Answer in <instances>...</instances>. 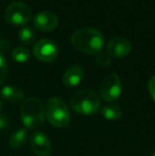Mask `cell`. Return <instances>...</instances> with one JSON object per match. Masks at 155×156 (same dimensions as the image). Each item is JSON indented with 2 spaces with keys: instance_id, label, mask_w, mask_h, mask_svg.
<instances>
[{
  "instance_id": "ba28073f",
  "label": "cell",
  "mask_w": 155,
  "mask_h": 156,
  "mask_svg": "<svg viewBox=\"0 0 155 156\" xmlns=\"http://www.w3.org/2000/svg\"><path fill=\"white\" fill-rule=\"evenodd\" d=\"M131 51H132V44L128 38L122 36H116L112 38L106 46V52L111 58H124Z\"/></svg>"
},
{
  "instance_id": "9c48e42d",
  "label": "cell",
  "mask_w": 155,
  "mask_h": 156,
  "mask_svg": "<svg viewBox=\"0 0 155 156\" xmlns=\"http://www.w3.org/2000/svg\"><path fill=\"white\" fill-rule=\"evenodd\" d=\"M30 148L37 156H49L51 153V144L48 137L41 132H34L29 138Z\"/></svg>"
},
{
  "instance_id": "7a4b0ae2",
  "label": "cell",
  "mask_w": 155,
  "mask_h": 156,
  "mask_svg": "<svg viewBox=\"0 0 155 156\" xmlns=\"http://www.w3.org/2000/svg\"><path fill=\"white\" fill-rule=\"evenodd\" d=\"M20 117L23 125L29 129H37L45 121V107L37 98L30 97L20 106Z\"/></svg>"
},
{
  "instance_id": "4fadbf2b",
  "label": "cell",
  "mask_w": 155,
  "mask_h": 156,
  "mask_svg": "<svg viewBox=\"0 0 155 156\" xmlns=\"http://www.w3.org/2000/svg\"><path fill=\"white\" fill-rule=\"evenodd\" d=\"M28 139V131L26 129H18L13 132L9 138V144L13 149H20L25 146Z\"/></svg>"
},
{
  "instance_id": "3957f363",
  "label": "cell",
  "mask_w": 155,
  "mask_h": 156,
  "mask_svg": "<svg viewBox=\"0 0 155 156\" xmlns=\"http://www.w3.org/2000/svg\"><path fill=\"white\" fill-rule=\"evenodd\" d=\"M70 106L76 113L84 116L95 115L101 107L100 97L93 90L82 89L70 98Z\"/></svg>"
},
{
  "instance_id": "6da1fadb",
  "label": "cell",
  "mask_w": 155,
  "mask_h": 156,
  "mask_svg": "<svg viewBox=\"0 0 155 156\" xmlns=\"http://www.w3.org/2000/svg\"><path fill=\"white\" fill-rule=\"evenodd\" d=\"M71 44L79 51L86 54H98L104 46V36L99 30L83 28L71 35Z\"/></svg>"
},
{
  "instance_id": "2e32d148",
  "label": "cell",
  "mask_w": 155,
  "mask_h": 156,
  "mask_svg": "<svg viewBox=\"0 0 155 156\" xmlns=\"http://www.w3.org/2000/svg\"><path fill=\"white\" fill-rule=\"evenodd\" d=\"M19 39L21 43L26 44V45H30L33 43V41L35 39V32L33 31V29L30 27H23V29L19 31Z\"/></svg>"
},
{
  "instance_id": "52a82bcc",
  "label": "cell",
  "mask_w": 155,
  "mask_h": 156,
  "mask_svg": "<svg viewBox=\"0 0 155 156\" xmlns=\"http://www.w3.org/2000/svg\"><path fill=\"white\" fill-rule=\"evenodd\" d=\"M33 54L41 62H53L58 54V47L51 39L43 38L35 43L33 47Z\"/></svg>"
},
{
  "instance_id": "30bf717a",
  "label": "cell",
  "mask_w": 155,
  "mask_h": 156,
  "mask_svg": "<svg viewBox=\"0 0 155 156\" xmlns=\"http://www.w3.org/2000/svg\"><path fill=\"white\" fill-rule=\"evenodd\" d=\"M34 27L39 31L50 32L54 30L58 25V18L54 13L49 11L39 12L35 15L33 19Z\"/></svg>"
},
{
  "instance_id": "7c38bea8",
  "label": "cell",
  "mask_w": 155,
  "mask_h": 156,
  "mask_svg": "<svg viewBox=\"0 0 155 156\" xmlns=\"http://www.w3.org/2000/svg\"><path fill=\"white\" fill-rule=\"evenodd\" d=\"M1 98L9 103H17L20 102L25 98V94L19 87L16 86H4L0 91Z\"/></svg>"
},
{
  "instance_id": "d6986e66",
  "label": "cell",
  "mask_w": 155,
  "mask_h": 156,
  "mask_svg": "<svg viewBox=\"0 0 155 156\" xmlns=\"http://www.w3.org/2000/svg\"><path fill=\"white\" fill-rule=\"evenodd\" d=\"M148 90H149L151 98L153 99L155 102V76H152L149 80V82H148Z\"/></svg>"
},
{
  "instance_id": "9a60e30c",
  "label": "cell",
  "mask_w": 155,
  "mask_h": 156,
  "mask_svg": "<svg viewBox=\"0 0 155 156\" xmlns=\"http://www.w3.org/2000/svg\"><path fill=\"white\" fill-rule=\"evenodd\" d=\"M12 58L17 63H26L30 58V52L26 47H17L13 50Z\"/></svg>"
},
{
  "instance_id": "7402d4cb",
  "label": "cell",
  "mask_w": 155,
  "mask_h": 156,
  "mask_svg": "<svg viewBox=\"0 0 155 156\" xmlns=\"http://www.w3.org/2000/svg\"><path fill=\"white\" fill-rule=\"evenodd\" d=\"M151 156H155V152H154V153H153V154H152Z\"/></svg>"
},
{
  "instance_id": "5bb4252c",
  "label": "cell",
  "mask_w": 155,
  "mask_h": 156,
  "mask_svg": "<svg viewBox=\"0 0 155 156\" xmlns=\"http://www.w3.org/2000/svg\"><path fill=\"white\" fill-rule=\"evenodd\" d=\"M101 114L105 119L110 121H116L122 115V109L116 104H107L102 108Z\"/></svg>"
},
{
  "instance_id": "603a6c76",
  "label": "cell",
  "mask_w": 155,
  "mask_h": 156,
  "mask_svg": "<svg viewBox=\"0 0 155 156\" xmlns=\"http://www.w3.org/2000/svg\"><path fill=\"white\" fill-rule=\"evenodd\" d=\"M0 109H1V102H0Z\"/></svg>"
},
{
  "instance_id": "ffe728a7",
  "label": "cell",
  "mask_w": 155,
  "mask_h": 156,
  "mask_svg": "<svg viewBox=\"0 0 155 156\" xmlns=\"http://www.w3.org/2000/svg\"><path fill=\"white\" fill-rule=\"evenodd\" d=\"M9 127V119L3 115H0V131H4Z\"/></svg>"
},
{
  "instance_id": "5b68a950",
  "label": "cell",
  "mask_w": 155,
  "mask_h": 156,
  "mask_svg": "<svg viewBox=\"0 0 155 156\" xmlns=\"http://www.w3.org/2000/svg\"><path fill=\"white\" fill-rule=\"evenodd\" d=\"M31 10L23 2H13L6 6L4 18L9 23L14 26H25L31 19Z\"/></svg>"
},
{
  "instance_id": "ac0fdd59",
  "label": "cell",
  "mask_w": 155,
  "mask_h": 156,
  "mask_svg": "<svg viewBox=\"0 0 155 156\" xmlns=\"http://www.w3.org/2000/svg\"><path fill=\"white\" fill-rule=\"evenodd\" d=\"M8 74V62L2 53H0V85L5 81Z\"/></svg>"
},
{
  "instance_id": "8992f818",
  "label": "cell",
  "mask_w": 155,
  "mask_h": 156,
  "mask_svg": "<svg viewBox=\"0 0 155 156\" xmlns=\"http://www.w3.org/2000/svg\"><path fill=\"white\" fill-rule=\"evenodd\" d=\"M100 96L106 102L113 103L119 99L122 91V84L120 78L116 73H110L102 80L100 84Z\"/></svg>"
},
{
  "instance_id": "e0dca14e",
  "label": "cell",
  "mask_w": 155,
  "mask_h": 156,
  "mask_svg": "<svg viewBox=\"0 0 155 156\" xmlns=\"http://www.w3.org/2000/svg\"><path fill=\"white\" fill-rule=\"evenodd\" d=\"M97 58H96V62L99 66L101 67H107L111 64V56L108 55L107 52H103L100 51L98 54H96Z\"/></svg>"
},
{
  "instance_id": "8fae6325",
  "label": "cell",
  "mask_w": 155,
  "mask_h": 156,
  "mask_svg": "<svg viewBox=\"0 0 155 156\" xmlns=\"http://www.w3.org/2000/svg\"><path fill=\"white\" fill-rule=\"evenodd\" d=\"M83 76H84V72H83L82 67L78 65L72 66L68 68L63 74V84L67 87H76L81 83Z\"/></svg>"
},
{
  "instance_id": "44dd1931",
  "label": "cell",
  "mask_w": 155,
  "mask_h": 156,
  "mask_svg": "<svg viewBox=\"0 0 155 156\" xmlns=\"http://www.w3.org/2000/svg\"><path fill=\"white\" fill-rule=\"evenodd\" d=\"M8 47H9V44L5 41V39H2L1 37H0V53H1V51L5 50Z\"/></svg>"
},
{
  "instance_id": "277c9868",
  "label": "cell",
  "mask_w": 155,
  "mask_h": 156,
  "mask_svg": "<svg viewBox=\"0 0 155 156\" xmlns=\"http://www.w3.org/2000/svg\"><path fill=\"white\" fill-rule=\"evenodd\" d=\"M45 114L49 123L55 127H65L70 122V112L68 106L62 99L56 97L49 99Z\"/></svg>"
}]
</instances>
